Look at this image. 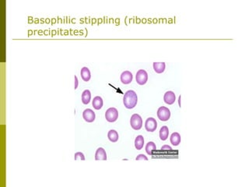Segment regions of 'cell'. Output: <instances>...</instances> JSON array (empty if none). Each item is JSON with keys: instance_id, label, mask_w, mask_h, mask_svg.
Returning <instances> with one entry per match:
<instances>
[{"instance_id": "9", "label": "cell", "mask_w": 249, "mask_h": 187, "mask_svg": "<svg viewBox=\"0 0 249 187\" xmlns=\"http://www.w3.org/2000/svg\"><path fill=\"white\" fill-rule=\"evenodd\" d=\"M163 101L167 104H173L176 101L175 94L173 91H167L163 96Z\"/></svg>"}, {"instance_id": "20", "label": "cell", "mask_w": 249, "mask_h": 187, "mask_svg": "<svg viewBox=\"0 0 249 187\" xmlns=\"http://www.w3.org/2000/svg\"><path fill=\"white\" fill-rule=\"evenodd\" d=\"M74 159L76 161L78 160L84 161L85 160V156H84V154H82V152H76L74 155Z\"/></svg>"}, {"instance_id": "13", "label": "cell", "mask_w": 249, "mask_h": 187, "mask_svg": "<svg viewBox=\"0 0 249 187\" xmlns=\"http://www.w3.org/2000/svg\"><path fill=\"white\" fill-rule=\"evenodd\" d=\"M153 70L157 73H162L164 72L165 68H166V64L165 62H153Z\"/></svg>"}, {"instance_id": "21", "label": "cell", "mask_w": 249, "mask_h": 187, "mask_svg": "<svg viewBox=\"0 0 249 187\" xmlns=\"http://www.w3.org/2000/svg\"><path fill=\"white\" fill-rule=\"evenodd\" d=\"M135 160L136 161H143V160L148 161V157H146V156H145L143 154H140L137 156L136 158H135Z\"/></svg>"}, {"instance_id": "23", "label": "cell", "mask_w": 249, "mask_h": 187, "mask_svg": "<svg viewBox=\"0 0 249 187\" xmlns=\"http://www.w3.org/2000/svg\"><path fill=\"white\" fill-rule=\"evenodd\" d=\"M74 79H75V85H74V89L76 90V89H77L78 87V84H79V81H78V78L77 76H74Z\"/></svg>"}, {"instance_id": "22", "label": "cell", "mask_w": 249, "mask_h": 187, "mask_svg": "<svg viewBox=\"0 0 249 187\" xmlns=\"http://www.w3.org/2000/svg\"><path fill=\"white\" fill-rule=\"evenodd\" d=\"M161 150L163 151H171L172 148H171V146H168V145H163L161 147Z\"/></svg>"}, {"instance_id": "7", "label": "cell", "mask_w": 249, "mask_h": 187, "mask_svg": "<svg viewBox=\"0 0 249 187\" xmlns=\"http://www.w3.org/2000/svg\"><path fill=\"white\" fill-rule=\"evenodd\" d=\"M82 118L87 122H93L96 118V115L92 109L87 108L85 109L82 112Z\"/></svg>"}, {"instance_id": "12", "label": "cell", "mask_w": 249, "mask_h": 187, "mask_svg": "<svg viewBox=\"0 0 249 187\" xmlns=\"http://www.w3.org/2000/svg\"><path fill=\"white\" fill-rule=\"evenodd\" d=\"M181 135L178 133V132H173L171 134V137H170V141H171V143H172V145L174 146H178L179 144L181 143Z\"/></svg>"}, {"instance_id": "6", "label": "cell", "mask_w": 249, "mask_h": 187, "mask_svg": "<svg viewBox=\"0 0 249 187\" xmlns=\"http://www.w3.org/2000/svg\"><path fill=\"white\" fill-rule=\"evenodd\" d=\"M157 128V122L156 121V119L154 118H152V117H149L146 120V122H145V129H146V131L148 132H153L154 131H156Z\"/></svg>"}, {"instance_id": "3", "label": "cell", "mask_w": 249, "mask_h": 187, "mask_svg": "<svg viewBox=\"0 0 249 187\" xmlns=\"http://www.w3.org/2000/svg\"><path fill=\"white\" fill-rule=\"evenodd\" d=\"M157 117L160 121H167L171 117V111L167 107H160L157 110Z\"/></svg>"}, {"instance_id": "1", "label": "cell", "mask_w": 249, "mask_h": 187, "mask_svg": "<svg viewBox=\"0 0 249 187\" xmlns=\"http://www.w3.org/2000/svg\"><path fill=\"white\" fill-rule=\"evenodd\" d=\"M137 102H138V97L137 94L134 90H129L125 92L123 97V104L126 108H134L136 106Z\"/></svg>"}, {"instance_id": "14", "label": "cell", "mask_w": 249, "mask_h": 187, "mask_svg": "<svg viewBox=\"0 0 249 187\" xmlns=\"http://www.w3.org/2000/svg\"><path fill=\"white\" fill-rule=\"evenodd\" d=\"M103 99L101 98V97L100 96H96L93 100V102H92V104H93V107L96 110H100L101 108L103 107Z\"/></svg>"}, {"instance_id": "8", "label": "cell", "mask_w": 249, "mask_h": 187, "mask_svg": "<svg viewBox=\"0 0 249 187\" xmlns=\"http://www.w3.org/2000/svg\"><path fill=\"white\" fill-rule=\"evenodd\" d=\"M120 79H121V83L123 84H129L132 81L133 76H132V73L130 71H128L127 70V71L122 72Z\"/></svg>"}, {"instance_id": "15", "label": "cell", "mask_w": 249, "mask_h": 187, "mask_svg": "<svg viewBox=\"0 0 249 187\" xmlns=\"http://www.w3.org/2000/svg\"><path fill=\"white\" fill-rule=\"evenodd\" d=\"M156 150H157V146H156L155 143L153 141L148 142L147 144L146 145V151L148 155L152 156Z\"/></svg>"}, {"instance_id": "11", "label": "cell", "mask_w": 249, "mask_h": 187, "mask_svg": "<svg viewBox=\"0 0 249 187\" xmlns=\"http://www.w3.org/2000/svg\"><path fill=\"white\" fill-rule=\"evenodd\" d=\"M80 76L81 78H82L85 82H88V81L90 79V78H91V73H90V70L86 66L82 67V68L81 69Z\"/></svg>"}, {"instance_id": "10", "label": "cell", "mask_w": 249, "mask_h": 187, "mask_svg": "<svg viewBox=\"0 0 249 187\" xmlns=\"http://www.w3.org/2000/svg\"><path fill=\"white\" fill-rule=\"evenodd\" d=\"M95 159L96 161L107 160V153L103 147H99L95 153Z\"/></svg>"}, {"instance_id": "18", "label": "cell", "mask_w": 249, "mask_h": 187, "mask_svg": "<svg viewBox=\"0 0 249 187\" xmlns=\"http://www.w3.org/2000/svg\"><path fill=\"white\" fill-rule=\"evenodd\" d=\"M144 145V138L142 135L137 136L136 138L135 139V147L136 148V150L139 151L143 147Z\"/></svg>"}, {"instance_id": "17", "label": "cell", "mask_w": 249, "mask_h": 187, "mask_svg": "<svg viewBox=\"0 0 249 187\" xmlns=\"http://www.w3.org/2000/svg\"><path fill=\"white\" fill-rule=\"evenodd\" d=\"M107 137H108L109 140L112 143H115L118 140V138H119V136H118V132L115 129H110V131L107 133Z\"/></svg>"}, {"instance_id": "19", "label": "cell", "mask_w": 249, "mask_h": 187, "mask_svg": "<svg viewBox=\"0 0 249 187\" xmlns=\"http://www.w3.org/2000/svg\"><path fill=\"white\" fill-rule=\"evenodd\" d=\"M82 102L84 104H88L90 103V99H91V93L89 90H85L82 94Z\"/></svg>"}, {"instance_id": "5", "label": "cell", "mask_w": 249, "mask_h": 187, "mask_svg": "<svg viewBox=\"0 0 249 187\" xmlns=\"http://www.w3.org/2000/svg\"><path fill=\"white\" fill-rule=\"evenodd\" d=\"M135 79H136L137 84H139V85H144V84H146L148 80L147 72L144 70H139L136 73Z\"/></svg>"}, {"instance_id": "2", "label": "cell", "mask_w": 249, "mask_h": 187, "mask_svg": "<svg viewBox=\"0 0 249 187\" xmlns=\"http://www.w3.org/2000/svg\"><path fill=\"white\" fill-rule=\"evenodd\" d=\"M130 125L135 130H139L143 126V119L139 114H133L130 118Z\"/></svg>"}, {"instance_id": "4", "label": "cell", "mask_w": 249, "mask_h": 187, "mask_svg": "<svg viewBox=\"0 0 249 187\" xmlns=\"http://www.w3.org/2000/svg\"><path fill=\"white\" fill-rule=\"evenodd\" d=\"M118 118V112L115 108H110L105 112V118L109 122H114Z\"/></svg>"}, {"instance_id": "16", "label": "cell", "mask_w": 249, "mask_h": 187, "mask_svg": "<svg viewBox=\"0 0 249 187\" xmlns=\"http://www.w3.org/2000/svg\"><path fill=\"white\" fill-rule=\"evenodd\" d=\"M168 135H169V129L168 127L166 126H163L160 128V132H159V136L161 140H166L167 139Z\"/></svg>"}, {"instance_id": "24", "label": "cell", "mask_w": 249, "mask_h": 187, "mask_svg": "<svg viewBox=\"0 0 249 187\" xmlns=\"http://www.w3.org/2000/svg\"><path fill=\"white\" fill-rule=\"evenodd\" d=\"M178 100H179V106H180V107H181V95H180V96H179Z\"/></svg>"}]
</instances>
